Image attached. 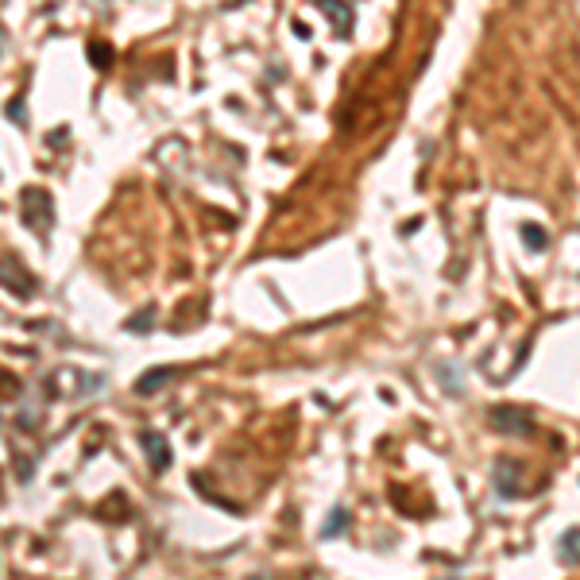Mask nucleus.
Returning <instances> with one entry per match:
<instances>
[{"label": "nucleus", "instance_id": "obj_4", "mask_svg": "<svg viewBox=\"0 0 580 580\" xmlns=\"http://www.w3.org/2000/svg\"><path fill=\"white\" fill-rule=\"evenodd\" d=\"M4 290L16 294V298H31V294H35V279L23 271L20 259H12V256H4Z\"/></svg>", "mask_w": 580, "mask_h": 580}, {"label": "nucleus", "instance_id": "obj_6", "mask_svg": "<svg viewBox=\"0 0 580 580\" xmlns=\"http://www.w3.org/2000/svg\"><path fill=\"white\" fill-rule=\"evenodd\" d=\"M317 8L325 12V16H329V20H333V28H337V35H348V28H352V8H348V4H344V0H314Z\"/></svg>", "mask_w": 580, "mask_h": 580}, {"label": "nucleus", "instance_id": "obj_8", "mask_svg": "<svg viewBox=\"0 0 580 580\" xmlns=\"http://www.w3.org/2000/svg\"><path fill=\"white\" fill-rule=\"evenodd\" d=\"M561 565H580V526L561 534V550H557Z\"/></svg>", "mask_w": 580, "mask_h": 580}, {"label": "nucleus", "instance_id": "obj_5", "mask_svg": "<svg viewBox=\"0 0 580 580\" xmlns=\"http://www.w3.org/2000/svg\"><path fill=\"white\" fill-rule=\"evenodd\" d=\"M139 445L148 449V461H151V468H155V472L170 468V441H167L159 430H139Z\"/></svg>", "mask_w": 580, "mask_h": 580}, {"label": "nucleus", "instance_id": "obj_1", "mask_svg": "<svg viewBox=\"0 0 580 580\" xmlns=\"http://www.w3.org/2000/svg\"><path fill=\"white\" fill-rule=\"evenodd\" d=\"M20 221L35 232V237L47 240V232L54 228V201H50L47 190H39V186L20 190Z\"/></svg>", "mask_w": 580, "mask_h": 580}, {"label": "nucleus", "instance_id": "obj_12", "mask_svg": "<svg viewBox=\"0 0 580 580\" xmlns=\"http://www.w3.org/2000/svg\"><path fill=\"white\" fill-rule=\"evenodd\" d=\"M8 120H12V124H20V128L28 124V112H23V101H8Z\"/></svg>", "mask_w": 580, "mask_h": 580}, {"label": "nucleus", "instance_id": "obj_2", "mask_svg": "<svg viewBox=\"0 0 580 580\" xmlns=\"http://www.w3.org/2000/svg\"><path fill=\"white\" fill-rule=\"evenodd\" d=\"M97 387H105V375H89L81 368H59V372L43 379V391L70 399V394H97Z\"/></svg>", "mask_w": 580, "mask_h": 580}, {"label": "nucleus", "instance_id": "obj_9", "mask_svg": "<svg viewBox=\"0 0 580 580\" xmlns=\"http://www.w3.org/2000/svg\"><path fill=\"white\" fill-rule=\"evenodd\" d=\"M522 244H526V252H546L550 248V232L541 225H522Z\"/></svg>", "mask_w": 580, "mask_h": 580}, {"label": "nucleus", "instance_id": "obj_11", "mask_svg": "<svg viewBox=\"0 0 580 580\" xmlns=\"http://www.w3.org/2000/svg\"><path fill=\"white\" fill-rule=\"evenodd\" d=\"M151 317H155V306H148L143 314H136V317H132V321H128V333H148Z\"/></svg>", "mask_w": 580, "mask_h": 580}, {"label": "nucleus", "instance_id": "obj_10", "mask_svg": "<svg viewBox=\"0 0 580 580\" xmlns=\"http://www.w3.org/2000/svg\"><path fill=\"white\" fill-rule=\"evenodd\" d=\"M344 526H348V511H344V507H337V511L329 514V522L321 526V541H325V538H337Z\"/></svg>", "mask_w": 580, "mask_h": 580}, {"label": "nucleus", "instance_id": "obj_7", "mask_svg": "<svg viewBox=\"0 0 580 580\" xmlns=\"http://www.w3.org/2000/svg\"><path fill=\"white\" fill-rule=\"evenodd\" d=\"M170 379H174V372H170V368H151V372H143V375L136 379V394H143V399H148V394H155L159 387L170 383Z\"/></svg>", "mask_w": 580, "mask_h": 580}, {"label": "nucleus", "instance_id": "obj_3", "mask_svg": "<svg viewBox=\"0 0 580 580\" xmlns=\"http://www.w3.org/2000/svg\"><path fill=\"white\" fill-rule=\"evenodd\" d=\"M492 426L499 433H514V437H530L534 433V422H530V414L526 410H514V406H492Z\"/></svg>", "mask_w": 580, "mask_h": 580}, {"label": "nucleus", "instance_id": "obj_13", "mask_svg": "<svg viewBox=\"0 0 580 580\" xmlns=\"http://www.w3.org/2000/svg\"><path fill=\"white\" fill-rule=\"evenodd\" d=\"M89 59L97 62V66H105V62H112V50H108V54H105V47H101V43H97V47H93V54H89Z\"/></svg>", "mask_w": 580, "mask_h": 580}]
</instances>
